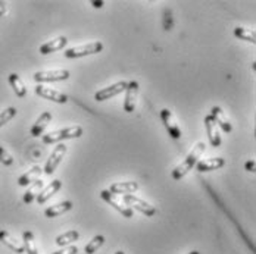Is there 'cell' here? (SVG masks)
<instances>
[{"mask_svg":"<svg viewBox=\"0 0 256 254\" xmlns=\"http://www.w3.org/2000/svg\"><path fill=\"white\" fill-rule=\"evenodd\" d=\"M9 84L12 85V88H14V91H15V94L18 97H26V88L18 74H10L9 75Z\"/></svg>","mask_w":256,"mask_h":254,"instance_id":"cell-23","label":"cell"},{"mask_svg":"<svg viewBox=\"0 0 256 254\" xmlns=\"http://www.w3.org/2000/svg\"><path fill=\"white\" fill-rule=\"evenodd\" d=\"M234 35L240 40H244V41H249L252 44L256 43V34L254 29H246V28H242V26H237L234 29Z\"/></svg>","mask_w":256,"mask_h":254,"instance_id":"cell-26","label":"cell"},{"mask_svg":"<svg viewBox=\"0 0 256 254\" xmlns=\"http://www.w3.org/2000/svg\"><path fill=\"white\" fill-rule=\"evenodd\" d=\"M127 84L128 82H126V81H120V82H116V84H112V85H109V87H106V88H102V90H99V91L94 94V99H96L98 102L109 100L110 97H115V96L121 94L122 91H126Z\"/></svg>","mask_w":256,"mask_h":254,"instance_id":"cell-8","label":"cell"},{"mask_svg":"<svg viewBox=\"0 0 256 254\" xmlns=\"http://www.w3.org/2000/svg\"><path fill=\"white\" fill-rule=\"evenodd\" d=\"M138 190V184L128 181V182H115L109 187V193L112 194H131Z\"/></svg>","mask_w":256,"mask_h":254,"instance_id":"cell-16","label":"cell"},{"mask_svg":"<svg viewBox=\"0 0 256 254\" xmlns=\"http://www.w3.org/2000/svg\"><path fill=\"white\" fill-rule=\"evenodd\" d=\"M71 209H72V203L71 202H62V203H58L54 204V206L48 207L44 210V215H46V218H50L52 219V218H58V216L70 212Z\"/></svg>","mask_w":256,"mask_h":254,"instance_id":"cell-20","label":"cell"},{"mask_svg":"<svg viewBox=\"0 0 256 254\" xmlns=\"http://www.w3.org/2000/svg\"><path fill=\"white\" fill-rule=\"evenodd\" d=\"M0 243H3L8 249H10L14 253L16 254H22L26 253V250H24V246H22V243L21 241H18L14 235H10L8 231H0Z\"/></svg>","mask_w":256,"mask_h":254,"instance_id":"cell-12","label":"cell"},{"mask_svg":"<svg viewBox=\"0 0 256 254\" xmlns=\"http://www.w3.org/2000/svg\"><path fill=\"white\" fill-rule=\"evenodd\" d=\"M66 43H68L66 37H58V38H54L52 41L44 43L43 46H40V53L42 54H49V53H53V51L62 50L66 46Z\"/></svg>","mask_w":256,"mask_h":254,"instance_id":"cell-19","label":"cell"},{"mask_svg":"<svg viewBox=\"0 0 256 254\" xmlns=\"http://www.w3.org/2000/svg\"><path fill=\"white\" fill-rule=\"evenodd\" d=\"M160 118H162V122H164V125L166 128V131L170 132V135H171L174 140L181 138V129H180L178 124H177V121H176L172 112L168 110V109H162V110H160Z\"/></svg>","mask_w":256,"mask_h":254,"instance_id":"cell-10","label":"cell"},{"mask_svg":"<svg viewBox=\"0 0 256 254\" xmlns=\"http://www.w3.org/2000/svg\"><path fill=\"white\" fill-rule=\"evenodd\" d=\"M36 94L40 96V97H43V99H46V100H52V102L54 103L68 102V96H66V94L60 93V91H58V90H54V88H52V87L42 85V84H38V85L36 87Z\"/></svg>","mask_w":256,"mask_h":254,"instance_id":"cell-9","label":"cell"},{"mask_svg":"<svg viewBox=\"0 0 256 254\" xmlns=\"http://www.w3.org/2000/svg\"><path fill=\"white\" fill-rule=\"evenodd\" d=\"M244 166H246V171H249V172H252V174L256 171V163L254 159H252V160H248Z\"/></svg>","mask_w":256,"mask_h":254,"instance_id":"cell-31","label":"cell"},{"mask_svg":"<svg viewBox=\"0 0 256 254\" xmlns=\"http://www.w3.org/2000/svg\"><path fill=\"white\" fill-rule=\"evenodd\" d=\"M93 4H94V7H102L103 6V1L100 0V1H92Z\"/></svg>","mask_w":256,"mask_h":254,"instance_id":"cell-33","label":"cell"},{"mask_svg":"<svg viewBox=\"0 0 256 254\" xmlns=\"http://www.w3.org/2000/svg\"><path fill=\"white\" fill-rule=\"evenodd\" d=\"M115 254H126V253H124V252H121V250H120V252H116V253H115Z\"/></svg>","mask_w":256,"mask_h":254,"instance_id":"cell-35","label":"cell"},{"mask_svg":"<svg viewBox=\"0 0 256 254\" xmlns=\"http://www.w3.org/2000/svg\"><path fill=\"white\" fill-rule=\"evenodd\" d=\"M70 78V71L66 69H53V71H40L34 74V81L42 82H53V81H65Z\"/></svg>","mask_w":256,"mask_h":254,"instance_id":"cell-6","label":"cell"},{"mask_svg":"<svg viewBox=\"0 0 256 254\" xmlns=\"http://www.w3.org/2000/svg\"><path fill=\"white\" fill-rule=\"evenodd\" d=\"M50 121H52L50 112H43V113L38 116V119L36 121V124H34L32 128H31V135H32V137H40V135L43 134V131L46 129V127L50 124Z\"/></svg>","mask_w":256,"mask_h":254,"instance_id":"cell-18","label":"cell"},{"mask_svg":"<svg viewBox=\"0 0 256 254\" xmlns=\"http://www.w3.org/2000/svg\"><path fill=\"white\" fill-rule=\"evenodd\" d=\"M60 188H62V182H60L59 179L52 181L50 184H49L46 188H43V190H42V193L37 196V203L44 204L48 200H49V199H50L52 196H54Z\"/></svg>","mask_w":256,"mask_h":254,"instance_id":"cell-14","label":"cell"},{"mask_svg":"<svg viewBox=\"0 0 256 254\" xmlns=\"http://www.w3.org/2000/svg\"><path fill=\"white\" fill-rule=\"evenodd\" d=\"M43 188H44V182L42 179H37L36 182H32L30 185V188L26 190V194H24V203L30 204L34 199H37V196L42 193Z\"/></svg>","mask_w":256,"mask_h":254,"instance_id":"cell-22","label":"cell"},{"mask_svg":"<svg viewBox=\"0 0 256 254\" xmlns=\"http://www.w3.org/2000/svg\"><path fill=\"white\" fill-rule=\"evenodd\" d=\"M100 197H102L106 203L110 204L115 210H118L124 218H132V215H134L132 209L128 207L127 204L124 203V200L120 199L116 194H112V193H109L108 190H102V191H100Z\"/></svg>","mask_w":256,"mask_h":254,"instance_id":"cell-3","label":"cell"},{"mask_svg":"<svg viewBox=\"0 0 256 254\" xmlns=\"http://www.w3.org/2000/svg\"><path fill=\"white\" fill-rule=\"evenodd\" d=\"M43 174V169L40 166H34L31 171H28L26 174H24L22 177H20L18 179V185L21 187H26V185H31L32 182H36L37 179H40Z\"/></svg>","mask_w":256,"mask_h":254,"instance_id":"cell-21","label":"cell"},{"mask_svg":"<svg viewBox=\"0 0 256 254\" xmlns=\"http://www.w3.org/2000/svg\"><path fill=\"white\" fill-rule=\"evenodd\" d=\"M78 238H80L78 231H68V232L62 234V235H59L56 238V244L59 247H68L70 244H72L74 241H77Z\"/></svg>","mask_w":256,"mask_h":254,"instance_id":"cell-25","label":"cell"},{"mask_svg":"<svg viewBox=\"0 0 256 254\" xmlns=\"http://www.w3.org/2000/svg\"><path fill=\"white\" fill-rule=\"evenodd\" d=\"M104 244V237L103 235H96L84 249L86 254H94Z\"/></svg>","mask_w":256,"mask_h":254,"instance_id":"cell-27","label":"cell"},{"mask_svg":"<svg viewBox=\"0 0 256 254\" xmlns=\"http://www.w3.org/2000/svg\"><path fill=\"white\" fill-rule=\"evenodd\" d=\"M22 246H24V250H26V254H38L36 241H34V235L31 231H26L22 234Z\"/></svg>","mask_w":256,"mask_h":254,"instance_id":"cell-24","label":"cell"},{"mask_svg":"<svg viewBox=\"0 0 256 254\" xmlns=\"http://www.w3.org/2000/svg\"><path fill=\"white\" fill-rule=\"evenodd\" d=\"M226 165V160L222 157H210L204 159L198 163V171L199 172H209V171H216Z\"/></svg>","mask_w":256,"mask_h":254,"instance_id":"cell-15","label":"cell"},{"mask_svg":"<svg viewBox=\"0 0 256 254\" xmlns=\"http://www.w3.org/2000/svg\"><path fill=\"white\" fill-rule=\"evenodd\" d=\"M205 128L210 144L214 147H220L221 146V135H220V131H218V125L215 124V121L212 119L210 115L205 116Z\"/></svg>","mask_w":256,"mask_h":254,"instance_id":"cell-13","label":"cell"},{"mask_svg":"<svg viewBox=\"0 0 256 254\" xmlns=\"http://www.w3.org/2000/svg\"><path fill=\"white\" fill-rule=\"evenodd\" d=\"M6 13H8V6H6V1L0 0V18H3Z\"/></svg>","mask_w":256,"mask_h":254,"instance_id":"cell-32","label":"cell"},{"mask_svg":"<svg viewBox=\"0 0 256 254\" xmlns=\"http://www.w3.org/2000/svg\"><path fill=\"white\" fill-rule=\"evenodd\" d=\"M188 254H200V253H199L198 250H193V252H190V253H188Z\"/></svg>","mask_w":256,"mask_h":254,"instance_id":"cell-34","label":"cell"},{"mask_svg":"<svg viewBox=\"0 0 256 254\" xmlns=\"http://www.w3.org/2000/svg\"><path fill=\"white\" fill-rule=\"evenodd\" d=\"M122 200H124V203L127 204L128 207H131V209L134 207L136 210H138L140 213H143V215L148 216V218L156 215V207L152 206L150 203H148L146 200L140 199V197H136V196H132V194H126Z\"/></svg>","mask_w":256,"mask_h":254,"instance_id":"cell-5","label":"cell"},{"mask_svg":"<svg viewBox=\"0 0 256 254\" xmlns=\"http://www.w3.org/2000/svg\"><path fill=\"white\" fill-rule=\"evenodd\" d=\"M103 50V44L100 41H93L88 44H82V46H77V47H71L68 50H65V57L68 59H76V57H82L87 54H96L99 51Z\"/></svg>","mask_w":256,"mask_h":254,"instance_id":"cell-4","label":"cell"},{"mask_svg":"<svg viewBox=\"0 0 256 254\" xmlns=\"http://www.w3.org/2000/svg\"><path fill=\"white\" fill-rule=\"evenodd\" d=\"M65 153H66V146H65V144H58V146L53 149V152H52L50 156H49V160H48V163H46L43 172L48 174V175H52V174L56 171V168L59 166V163L62 162Z\"/></svg>","mask_w":256,"mask_h":254,"instance_id":"cell-7","label":"cell"},{"mask_svg":"<svg viewBox=\"0 0 256 254\" xmlns=\"http://www.w3.org/2000/svg\"><path fill=\"white\" fill-rule=\"evenodd\" d=\"M77 253H78L77 246H68V247H64L62 250L54 252V253H52V254H77Z\"/></svg>","mask_w":256,"mask_h":254,"instance_id":"cell-30","label":"cell"},{"mask_svg":"<svg viewBox=\"0 0 256 254\" xmlns=\"http://www.w3.org/2000/svg\"><path fill=\"white\" fill-rule=\"evenodd\" d=\"M0 162L4 165V166H10L14 163V157L6 152L3 147H0Z\"/></svg>","mask_w":256,"mask_h":254,"instance_id":"cell-29","label":"cell"},{"mask_svg":"<svg viewBox=\"0 0 256 254\" xmlns=\"http://www.w3.org/2000/svg\"><path fill=\"white\" fill-rule=\"evenodd\" d=\"M206 144L205 143H198L193 150L188 153V156L180 163L178 166L172 171V178L174 179H181L182 177H186L188 174V171H192V168L198 163V159L205 153Z\"/></svg>","mask_w":256,"mask_h":254,"instance_id":"cell-1","label":"cell"},{"mask_svg":"<svg viewBox=\"0 0 256 254\" xmlns=\"http://www.w3.org/2000/svg\"><path fill=\"white\" fill-rule=\"evenodd\" d=\"M16 116V109L15 107H8L0 113V127H3L4 124H8L10 119H14Z\"/></svg>","mask_w":256,"mask_h":254,"instance_id":"cell-28","label":"cell"},{"mask_svg":"<svg viewBox=\"0 0 256 254\" xmlns=\"http://www.w3.org/2000/svg\"><path fill=\"white\" fill-rule=\"evenodd\" d=\"M210 116H212V119L215 121V124H216L218 127H221L222 131H226V132H231L232 127H231L230 121L227 119V116H226V113L222 112V109H221V107H218V106L212 107Z\"/></svg>","mask_w":256,"mask_h":254,"instance_id":"cell-17","label":"cell"},{"mask_svg":"<svg viewBox=\"0 0 256 254\" xmlns=\"http://www.w3.org/2000/svg\"><path fill=\"white\" fill-rule=\"evenodd\" d=\"M81 135H82V128L78 127V125H74V127L58 129V131H53V132H49V134L43 135V143L44 144H53V143H58V141H62V140L78 138Z\"/></svg>","mask_w":256,"mask_h":254,"instance_id":"cell-2","label":"cell"},{"mask_svg":"<svg viewBox=\"0 0 256 254\" xmlns=\"http://www.w3.org/2000/svg\"><path fill=\"white\" fill-rule=\"evenodd\" d=\"M137 93H138V82L137 81L128 82L127 88H126V100H124V110L127 113H132L136 110Z\"/></svg>","mask_w":256,"mask_h":254,"instance_id":"cell-11","label":"cell"}]
</instances>
